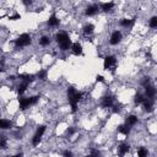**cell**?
<instances>
[{
    "label": "cell",
    "mask_w": 157,
    "mask_h": 157,
    "mask_svg": "<svg viewBox=\"0 0 157 157\" xmlns=\"http://www.w3.org/2000/svg\"><path fill=\"white\" fill-rule=\"evenodd\" d=\"M38 98H39V97H37V96H34V97H29V98L21 97V98L18 100L20 108H21V109H26V108H28L29 106L36 104L37 101H38Z\"/></svg>",
    "instance_id": "3957f363"
},
{
    "label": "cell",
    "mask_w": 157,
    "mask_h": 157,
    "mask_svg": "<svg viewBox=\"0 0 157 157\" xmlns=\"http://www.w3.org/2000/svg\"><path fill=\"white\" fill-rule=\"evenodd\" d=\"M93 29H95V26H93L92 23H88L83 27V34H85V36H90V34H92Z\"/></svg>",
    "instance_id": "4fadbf2b"
},
{
    "label": "cell",
    "mask_w": 157,
    "mask_h": 157,
    "mask_svg": "<svg viewBox=\"0 0 157 157\" xmlns=\"http://www.w3.org/2000/svg\"><path fill=\"white\" fill-rule=\"evenodd\" d=\"M44 131H46V126L44 125H41L37 129V131H36V134H34V136H33V139H32V145L33 146H37L38 144H39V141H41V137H42V135L44 134Z\"/></svg>",
    "instance_id": "5b68a950"
},
{
    "label": "cell",
    "mask_w": 157,
    "mask_h": 157,
    "mask_svg": "<svg viewBox=\"0 0 157 157\" xmlns=\"http://www.w3.org/2000/svg\"><path fill=\"white\" fill-rule=\"evenodd\" d=\"M129 145L128 144H122L119 147H118V156L119 157H124L125 154H128V151H129Z\"/></svg>",
    "instance_id": "ba28073f"
},
{
    "label": "cell",
    "mask_w": 157,
    "mask_h": 157,
    "mask_svg": "<svg viewBox=\"0 0 157 157\" xmlns=\"http://www.w3.org/2000/svg\"><path fill=\"white\" fill-rule=\"evenodd\" d=\"M37 76L41 78V80H46L47 78V71L46 70H42V71H39L38 74H37Z\"/></svg>",
    "instance_id": "4316f807"
},
{
    "label": "cell",
    "mask_w": 157,
    "mask_h": 157,
    "mask_svg": "<svg viewBox=\"0 0 157 157\" xmlns=\"http://www.w3.org/2000/svg\"><path fill=\"white\" fill-rule=\"evenodd\" d=\"M63 156H64V157H72V152H71V151H65Z\"/></svg>",
    "instance_id": "f546056e"
},
{
    "label": "cell",
    "mask_w": 157,
    "mask_h": 157,
    "mask_svg": "<svg viewBox=\"0 0 157 157\" xmlns=\"http://www.w3.org/2000/svg\"><path fill=\"white\" fill-rule=\"evenodd\" d=\"M137 123V118L135 115H130L126 118V125L128 126H131V125H135Z\"/></svg>",
    "instance_id": "ac0fdd59"
},
{
    "label": "cell",
    "mask_w": 157,
    "mask_h": 157,
    "mask_svg": "<svg viewBox=\"0 0 157 157\" xmlns=\"http://www.w3.org/2000/svg\"><path fill=\"white\" fill-rule=\"evenodd\" d=\"M81 97H82V93L76 92L74 87H69L68 88V98H69V103H70V106H71V111L72 112L77 111V103H78V101L81 100Z\"/></svg>",
    "instance_id": "6da1fadb"
},
{
    "label": "cell",
    "mask_w": 157,
    "mask_h": 157,
    "mask_svg": "<svg viewBox=\"0 0 157 157\" xmlns=\"http://www.w3.org/2000/svg\"><path fill=\"white\" fill-rule=\"evenodd\" d=\"M55 38H57V42L59 43V46L61 48V51H68V49L71 48V39L69 38L66 32L58 33Z\"/></svg>",
    "instance_id": "7a4b0ae2"
},
{
    "label": "cell",
    "mask_w": 157,
    "mask_h": 157,
    "mask_svg": "<svg viewBox=\"0 0 157 157\" xmlns=\"http://www.w3.org/2000/svg\"><path fill=\"white\" fill-rule=\"evenodd\" d=\"M115 65H117V59L114 57L109 55V57H107L104 59V64H103V66H104L106 70H113V69L115 68Z\"/></svg>",
    "instance_id": "8992f818"
},
{
    "label": "cell",
    "mask_w": 157,
    "mask_h": 157,
    "mask_svg": "<svg viewBox=\"0 0 157 157\" xmlns=\"http://www.w3.org/2000/svg\"><path fill=\"white\" fill-rule=\"evenodd\" d=\"M10 128H11V122L0 119V129H10Z\"/></svg>",
    "instance_id": "e0dca14e"
},
{
    "label": "cell",
    "mask_w": 157,
    "mask_h": 157,
    "mask_svg": "<svg viewBox=\"0 0 157 157\" xmlns=\"http://www.w3.org/2000/svg\"><path fill=\"white\" fill-rule=\"evenodd\" d=\"M17 18H20V14H15L12 16H10V20H17Z\"/></svg>",
    "instance_id": "4dcf8cb0"
},
{
    "label": "cell",
    "mask_w": 157,
    "mask_h": 157,
    "mask_svg": "<svg viewBox=\"0 0 157 157\" xmlns=\"http://www.w3.org/2000/svg\"><path fill=\"white\" fill-rule=\"evenodd\" d=\"M103 78H104V77H103V76H101V75H98V76H97V81H103Z\"/></svg>",
    "instance_id": "1f68e13d"
},
{
    "label": "cell",
    "mask_w": 157,
    "mask_h": 157,
    "mask_svg": "<svg viewBox=\"0 0 157 157\" xmlns=\"http://www.w3.org/2000/svg\"><path fill=\"white\" fill-rule=\"evenodd\" d=\"M48 25H49V26H52V27H55V26H58V25H59V20H58V17L55 16V15H52V16L49 17Z\"/></svg>",
    "instance_id": "5bb4252c"
},
{
    "label": "cell",
    "mask_w": 157,
    "mask_h": 157,
    "mask_svg": "<svg viewBox=\"0 0 157 157\" xmlns=\"http://www.w3.org/2000/svg\"><path fill=\"white\" fill-rule=\"evenodd\" d=\"M26 88H27V82H23V83H21V85L18 86L17 91H18L20 95H22V93H23L25 91H26Z\"/></svg>",
    "instance_id": "484cf974"
},
{
    "label": "cell",
    "mask_w": 157,
    "mask_h": 157,
    "mask_svg": "<svg viewBox=\"0 0 157 157\" xmlns=\"http://www.w3.org/2000/svg\"><path fill=\"white\" fill-rule=\"evenodd\" d=\"M112 104H113V97H111V96H106L104 98H103L102 107H104V108H109Z\"/></svg>",
    "instance_id": "7c38bea8"
},
{
    "label": "cell",
    "mask_w": 157,
    "mask_h": 157,
    "mask_svg": "<svg viewBox=\"0 0 157 157\" xmlns=\"http://www.w3.org/2000/svg\"><path fill=\"white\" fill-rule=\"evenodd\" d=\"M144 100H145V98H144V96H142V95H140V93H137V95L135 96V104H141V103L142 102H144Z\"/></svg>",
    "instance_id": "d4e9b609"
},
{
    "label": "cell",
    "mask_w": 157,
    "mask_h": 157,
    "mask_svg": "<svg viewBox=\"0 0 157 157\" xmlns=\"http://www.w3.org/2000/svg\"><path fill=\"white\" fill-rule=\"evenodd\" d=\"M120 25L123 27H130L134 25V20H128V18H124L120 21Z\"/></svg>",
    "instance_id": "ffe728a7"
},
{
    "label": "cell",
    "mask_w": 157,
    "mask_h": 157,
    "mask_svg": "<svg viewBox=\"0 0 157 157\" xmlns=\"http://www.w3.org/2000/svg\"><path fill=\"white\" fill-rule=\"evenodd\" d=\"M122 41V32L119 31H114L112 33V36H111V41L109 43L112 44V46H117L118 43H119Z\"/></svg>",
    "instance_id": "52a82bcc"
},
{
    "label": "cell",
    "mask_w": 157,
    "mask_h": 157,
    "mask_svg": "<svg viewBox=\"0 0 157 157\" xmlns=\"http://www.w3.org/2000/svg\"><path fill=\"white\" fill-rule=\"evenodd\" d=\"M49 43H51V39H49L48 37H42L41 39H39V44H41L42 47H47V46H49Z\"/></svg>",
    "instance_id": "603a6c76"
},
{
    "label": "cell",
    "mask_w": 157,
    "mask_h": 157,
    "mask_svg": "<svg viewBox=\"0 0 157 157\" xmlns=\"http://www.w3.org/2000/svg\"><path fill=\"white\" fill-rule=\"evenodd\" d=\"M86 157H91V156H86Z\"/></svg>",
    "instance_id": "e575fe53"
},
{
    "label": "cell",
    "mask_w": 157,
    "mask_h": 157,
    "mask_svg": "<svg viewBox=\"0 0 157 157\" xmlns=\"http://www.w3.org/2000/svg\"><path fill=\"white\" fill-rule=\"evenodd\" d=\"M113 6H114V4H113V3H104V4L101 5V8H102L103 11H109Z\"/></svg>",
    "instance_id": "7402d4cb"
},
{
    "label": "cell",
    "mask_w": 157,
    "mask_h": 157,
    "mask_svg": "<svg viewBox=\"0 0 157 157\" xmlns=\"http://www.w3.org/2000/svg\"><path fill=\"white\" fill-rule=\"evenodd\" d=\"M71 51H72V54H75V55H81L82 46L80 43H74V44H71Z\"/></svg>",
    "instance_id": "9c48e42d"
},
{
    "label": "cell",
    "mask_w": 157,
    "mask_h": 157,
    "mask_svg": "<svg viewBox=\"0 0 157 157\" xmlns=\"http://www.w3.org/2000/svg\"><path fill=\"white\" fill-rule=\"evenodd\" d=\"M12 157H22V154H20V155H16V156H12Z\"/></svg>",
    "instance_id": "836d02e7"
},
{
    "label": "cell",
    "mask_w": 157,
    "mask_h": 157,
    "mask_svg": "<svg viewBox=\"0 0 157 157\" xmlns=\"http://www.w3.org/2000/svg\"><path fill=\"white\" fill-rule=\"evenodd\" d=\"M97 12H98L97 5H91V6H88L86 9V15H88V16H93V15H96Z\"/></svg>",
    "instance_id": "8fae6325"
},
{
    "label": "cell",
    "mask_w": 157,
    "mask_h": 157,
    "mask_svg": "<svg viewBox=\"0 0 157 157\" xmlns=\"http://www.w3.org/2000/svg\"><path fill=\"white\" fill-rule=\"evenodd\" d=\"M15 44H16L17 48H22V47H27L31 44V36L27 33H23L21 34L16 41H15Z\"/></svg>",
    "instance_id": "277c9868"
},
{
    "label": "cell",
    "mask_w": 157,
    "mask_h": 157,
    "mask_svg": "<svg viewBox=\"0 0 157 157\" xmlns=\"http://www.w3.org/2000/svg\"><path fill=\"white\" fill-rule=\"evenodd\" d=\"M68 134H69V135L74 134V129H69V130H68Z\"/></svg>",
    "instance_id": "d6a6232c"
},
{
    "label": "cell",
    "mask_w": 157,
    "mask_h": 157,
    "mask_svg": "<svg viewBox=\"0 0 157 157\" xmlns=\"http://www.w3.org/2000/svg\"><path fill=\"white\" fill-rule=\"evenodd\" d=\"M150 27H151V28L157 27V17H152V18H151V21H150Z\"/></svg>",
    "instance_id": "83f0119b"
},
{
    "label": "cell",
    "mask_w": 157,
    "mask_h": 157,
    "mask_svg": "<svg viewBox=\"0 0 157 157\" xmlns=\"http://www.w3.org/2000/svg\"><path fill=\"white\" fill-rule=\"evenodd\" d=\"M6 144H8L6 136L1 135V136H0V147H1V149H6Z\"/></svg>",
    "instance_id": "cb8c5ba5"
},
{
    "label": "cell",
    "mask_w": 157,
    "mask_h": 157,
    "mask_svg": "<svg viewBox=\"0 0 157 157\" xmlns=\"http://www.w3.org/2000/svg\"><path fill=\"white\" fill-rule=\"evenodd\" d=\"M147 155H149V151L144 149V147L137 150V157H147Z\"/></svg>",
    "instance_id": "44dd1931"
},
{
    "label": "cell",
    "mask_w": 157,
    "mask_h": 157,
    "mask_svg": "<svg viewBox=\"0 0 157 157\" xmlns=\"http://www.w3.org/2000/svg\"><path fill=\"white\" fill-rule=\"evenodd\" d=\"M142 104H144V108H145L146 112H151L152 106H154V101H152V98H145L144 102H142Z\"/></svg>",
    "instance_id": "30bf717a"
},
{
    "label": "cell",
    "mask_w": 157,
    "mask_h": 157,
    "mask_svg": "<svg viewBox=\"0 0 157 157\" xmlns=\"http://www.w3.org/2000/svg\"><path fill=\"white\" fill-rule=\"evenodd\" d=\"M20 78L25 80V82H32L34 80V76L33 75H28V74H21V75H20Z\"/></svg>",
    "instance_id": "d6986e66"
},
{
    "label": "cell",
    "mask_w": 157,
    "mask_h": 157,
    "mask_svg": "<svg viewBox=\"0 0 157 157\" xmlns=\"http://www.w3.org/2000/svg\"><path fill=\"white\" fill-rule=\"evenodd\" d=\"M155 93H156V90L152 86H146V96L147 98H154L155 97Z\"/></svg>",
    "instance_id": "9a60e30c"
},
{
    "label": "cell",
    "mask_w": 157,
    "mask_h": 157,
    "mask_svg": "<svg viewBox=\"0 0 157 157\" xmlns=\"http://www.w3.org/2000/svg\"><path fill=\"white\" fill-rule=\"evenodd\" d=\"M118 131L122 132V134H124V135H129L130 128L128 125H119V126H118Z\"/></svg>",
    "instance_id": "2e32d148"
},
{
    "label": "cell",
    "mask_w": 157,
    "mask_h": 157,
    "mask_svg": "<svg viewBox=\"0 0 157 157\" xmlns=\"http://www.w3.org/2000/svg\"><path fill=\"white\" fill-rule=\"evenodd\" d=\"M90 156H91V157H101V152L97 151V150H93V151L91 152Z\"/></svg>",
    "instance_id": "f1b7e54d"
}]
</instances>
